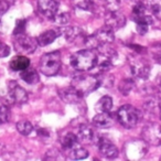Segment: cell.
I'll use <instances>...</instances> for the list:
<instances>
[{
    "label": "cell",
    "mask_w": 161,
    "mask_h": 161,
    "mask_svg": "<svg viewBox=\"0 0 161 161\" xmlns=\"http://www.w3.org/2000/svg\"><path fill=\"white\" fill-rule=\"evenodd\" d=\"M98 55L92 49L75 52L69 58V64L74 69L80 72L90 71L97 65Z\"/></svg>",
    "instance_id": "cell-1"
},
{
    "label": "cell",
    "mask_w": 161,
    "mask_h": 161,
    "mask_svg": "<svg viewBox=\"0 0 161 161\" xmlns=\"http://www.w3.org/2000/svg\"><path fill=\"white\" fill-rule=\"evenodd\" d=\"M0 101L6 106L22 105L28 102V93L17 82L12 80L6 90L0 93Z\"/></svg>",
    "instance_id": "cell-2"
},
{
    "label": "cell",
    "mask_w": 161,
    "mask_h": 161,
    "mask_svg": "<svg viewBox=\"0 0 161 161\" xmlns=\"http://www.w3.org/2000/svg\"><path fill=\"white\" fill-rule=\"evenodd\" d=\"M62 65L61 53L58 51L50 52L42 55L39 64V69L42 74L45 76H54L58 73Z\"/></svg>",
    "instance_id": "cell-3"
},
{
    "label": "cell",
    "mask_w": 161,
    "mask_h": 161,
    "mask_svg": "<svg viewBox=\"0 0 161 161\" xmlns=\"http://www.w3.org/2000/svg\"><path fill=\"white\" fill-rule=\"evenodd\" d=\"M114 30L108 28L105 25L104 28L99 29L95 33H93L90 36H85L84 40V44L88 47V49H99L101 47L106 44H109L114 41Z\"/></svg>",
    "instance_id": "cell-4"
},
{
    "label": "cell",
    "mask_w": 161,
    "mask_h": 161,
    "mask_svg": "<svg viewBox=\"0 0 161 161\" xmlns=\"http://www.w3.org/2000/svg\"><path fill=\"white\" fill-rule=\"evenodd\" d=\"M101 85V78L94 76H76L72 80V87L75 88L82 96L92 93Z\"/></svg>",
    "instance_id": "cell-5"
},
{
    "label": "cell",
    "mask_w": 161,
    "mask_h": 161,
    "mask_svg": "<svg viewBox=\"0 0 161 161\" xmlns=\"http://www.w3.org/2000/svg\"><path fill=\"white\" fill-rule=\"evenodd\" d=\"M120 125L125 128H134L138 124L139 112L131 105H124L118 109L116 115Z\"/></svg>",
    "instance_id": "cell-6"
},
{
    "label": "cell",
    "mask_w": 161,
    "mask_h": 161,
    "mask_svg": "<svg viewBox=\"0 0 161 161\" xmlns=\"http://www.w3.org/2000/svg\"><path fill=\"white\" fill-rule=\"evenodd\" d=\"M142 140L146 141V143L151 146H161V126L159 124H148L147 126L142 128L141 131Z\"/></svg>",
    "instance_id": "cell-7"
},
{
    "label": "cell",
    "mask_w": 161,
    "mask_h": 161,
    "mask_svg": "<svg viewBox=\"0 0 161 161\" xmlns=\"http://www.w3.org/2000/svg\"><path fill=\"white\" fill-rule=\"evenodd\" d=\"M17 39L14 40V49L17 52H20L23 54L33 53L38 47V40L32 36H27L25 33L16 36Z\"/></svg>",
    "instance_id": "cell-8"
},
{
    "label": "cell",
    "mask_w": 161,
    "mask_h": 161,
    "mask_svg": "<svg viewBox=\"0 0 161 161\" xmlns=\"http://www.w3.org/2000/svg\"><path fill=\"white\" fill-rule=\"evenodd\" d=\"M125 151L130 160H139L147 152L145 140H130L125 145Z\"/></svg>",
    "instance_id": "cell-9"
},
{
    "label": "cell",
    "mask_w": 161,
    "mask_h": 161,
    "mask_svg": "<svg viewBox=\"0 0 161 161\" xmlns=\"http://www.w3.org/2000/svg\"><path fill=\"white\" fill-rule=\"evenodd\" d=\"M130 69H131V73L135 77L146 80L149 76L151 67L147 61L141 60V58H135L130 63Z\"/></svg>",
    "instance_id": "cell-10"
},
{
    "label": "cell",
    "mask_w": 161,
    "mask_h": 161,
    "mask_svg": "<svg viewBox=\"0 0 161 161\" xmlns=\"http://www.w3.org/2000/svg\"><path fill=\"white\" fill-rule=\"evenodd\" d=\"M126 25V18L119 10L107 11L105 18V25L110 28L112 30H119Z\"/></svg>",
    "instance_id": "cell-11"
},
{
    "label": "cell",
    "mask_w": 161,
    "mask_h": 161,
    "mask_svg": "<svg viewBox=\"0 0 161 161\" xmlns=\"http://www.w3.org/2000/svg\"><path fill=\"white\" fill-rule=\"evenodd\" d=\"M97 145H98V149L101 153L107 159H115L118 156V149L117 147L109 140V139L105 138V137H99L97 140Z\"/></svg>",
    "instance_id": "cell-12"
},
{
    "label": "cell",
    "mask_w": 161,
    "mask_h": 161,
    "mask_svg": "<svg viewBox=\"0 0 161 161\" xmlns=\"http://www.w3.org/2000/svg\"><path fill=\"white\" fill-rule=\"evenodd\" d=\"M38 9L44 17L53 19L58 14V0H38Z\"/></svg>",
    "instance_id": "cell-13"
},
{
    "label": "cell",
    "mask_w": 161,
    "mask_h": 161,
    "mask_svg": "<svg viewBox=\"0 0 161 161\" xmlns=\"http://www.w3.org/2000/svg\"><path fill=\"white\" fill-rule=\"evenodd\" d=\"M115 117L109 112H103L97 114L93 118V124L98 128H109L114 125Z\"/></svg>",
    "instance_id": "cell-14"
},
{
    "label": "cell",
    "mask_w": 161,
    "mask_h": 161,
    "mask_svg": "<svg viewBox=\"0 0 161 161\" xmlns=\"http://www.w3.org/2000/svg\"><path fill=\"white\" fill-rule=\"evenodd\" d=\"M61 36V32H58V30H47V31L41 33L38 36V43L41 47H45V45L51 44L53 41L56 40L58 36Z\"/></svg>",
    "instance_id": "cell-15"
},
{
    "label": "cell",
    "mask_w": 161,
    "mask_h": 161,
    "mask_svg": "<svg viewBox=\"0 0 161 161\" xmlns=\"http://www.w3.org/2000/svg\"><path fill=\"white\" fill-rule=\"evenodd\" d=\"M30 66V60L23 55H18L10 61V69L14 72H21Z\"/></svg>",
    "instance_id": "cell-16"
},
{
    "label": "cell",
    "mask_w": 161,
    "mask_h": 161,
    "mask_svg": "<svg viewBox=\"0 0 161 161\" xmlns=\"http://www.w3.org/2000/svg\"><path fill=\"white\" fill-rule=\"evenodd\" d=\"M20 76L25 83L28 84H36L39 82V78H40L36 69L30 66L27 67L25 69H23V71H21Z\"/></svg>",
    "instance_id": "cell-17"
},
{
    "label": "cell",
    "mask_w": 161,
    "mask_h": 161,
    "mask_svg": "<svg viewBox=\"0 0 161 161\" xmlns=\"http://www.w3.org/2000/svg\"><path fill=\"white\" fill-rule=\"evenodd\" d=\"M60 95L62 97V99H64L66 103H76L82 98V95L73 87L66 88V90H63L60 92Z\"/></svg>",
    "instance_id": "cell-18"
},
{
    "label": "cell",
    "mask_w": 161,
    "mask_h": 161,
    "mask_svg": "<svg viewBox=\"0 0 161 161\" xmlns=\"http://www.w3.org/2000/svg\"><path fill=\"white\" fill-rule=\"evenodd\" d=\"M77 138L78 140L80 141H92L94 139V131L93 129L87 125H82L80 128H78V132H77Z\"/></svg>",
    "instance_id": "cell-19"
},
{
    "label": "cell",
    "mask_w": 161,
    "mask_h": 161,
    "mask_svg": "<svg viewBox=\"0 0 161 161\" xmlns=\"http://www.w3.org/2000/svg\"><path fill=\"white\" fill-rule=\"evenodd\" d=\"M84 36V32L83 30L78 27H71L65 31V38L69 42H75L78 39L83 38Z\"/></svg>",
    "instance_id": "cell-20"
},
{
    "label": "cell",
    "mask_w": 161,
    "mask_h": 161,
    "mask_svg": "<svg viewBox=\"0 0 161 161\" xmlns=\"http://www.w3.org/2000/svg\"><path fill=\"white\" fill-rule=\"evenodd\" d=\"M113 107V99L109 96H103L98 102L96 103V108L97 112L103 113V112H109Z\"/></svg>",
    "instance_id": "cell-21"
},
{
    "label": "cell",
    "mask_w": 161,
    "mask_h": 161,
    "mask_svg": "<svg viewBox=\"0 0 161 161\" xmlns=\"http://www.w3.org/2000/svg\"><path fill=\"white\" fill-rule=\"evenodd\" d=\"M134 86H135L134 80H130V78H124V80H120V83H119L118 90L123 95H128L130 92H131Z\"/></svg>",
    "instance_id": "cell-22"
},
{
    "label": "cell",
    "mask_w": 161,
    "mask_h": 161,
    "mask_svg": "<svg viewBox=\"0 0 161 161\" xmlns=\"http://www.w3.org/2000/svg\"><path fill=\"white\" fill-rule=\"evenodd\" d=\"M78 141V138L76 135L72 134V132H69L66 134L62 139V147L64 149H72L74 146L76 145V142Z\"/></svg>",
    "instance_id": "cell-23"
},
{
    "label": "cell",
    "mask_w": 161,
    "mask_h": 161,
    "mask_svg": "<svg viewBox=\"0 0 161 161\" xmlns=\"http://www.w3.org/2000/svg\"><path fill=\"white\" fill-rule=\"evenodd\" d=\"M69 1L74 7L80 10H85V11L92 10V8L94 7L93 0H69Z\"/></svg>",
    "instance_id": "cell-24"
},
{
    "label": "cell",
    "mask_w": 161,
    "mask_h": 161,
    "mask_svg": "<svg viewBox=\"0 0 161 161\" xmlns=\"http://www.w3.org/2000/svg\"><path fill=\"white\" fill-rule=\"evenodd\" d=\"M17 130L19 131V134L23 135V136H28L33 130V126L29 120H21L17 124Z\"/></svg>",
    "instance_id": "cell-25"
},
{
    "label": "cell",
    "mask_w": 161,
    "mask_h": 161,
    "mask_svg": "<svg viewBox=\"0 0 161 161\" xmlns=\"http://www.w3.org/2000/svg\"><path fill=\"white\" fill-rule=\"evenodd\" d=\"M71 157L74 160H84L88 157V151L83 147H77L72 151Z\"/></svg>",
    "instance_id": "cell-26"
},
{
    "label": "cell",
    "mask_w": 161,
    "mask_h": 161,
    "mask_svg": "<svg viewBox=\"0 0 161 161\" xmlns=\"http://www.w3.org/2000/svg\"><path fill=\"white\" fill-rule=\"evenodd\" d=\"M149 10H150V12H151L152 17H154V18L161 20V6H160V3H156V1L152 0L151 3H149Z\"/></svg>",
    "instance_id": "cell-27"
},
{
    "label": "cell",
    "mask_w": 161,
    "mask_h": 161,
    "mask_svg": "<svg viewBox=\"0 0 161 161\" xmlns=\"http://www.w3.org/2000/svg\"><path fill=\"white\" fill-rule=\"evenodd\" d=\"M10 118V110L9 107L6 105H0V125L6 124Z\"/></svg>",
    "instance_id": "cell-28"
},
{
    "label": "cell",
    "mask_w": 161,
    "mask_h": 161,
    "mask_svg": "<svg viewBox=\"0 0 161 161\" xmlns=\"http://www.w3.org/2000/svg\"><path fill=\"white\" fill-rule=\"evenodd\" d=\"M69 14L64 12V14H55L53 18V21L58 25H64L69 22Z\"/></svg>",
    "instance_id": "cell-29"
},
{
    "label": "cell",
    "mask_w": 161,
    "mask_h": 161,
    "mask_svg": "<svg viewBox=\"0 0 161 161\" xmlns=\"http://www.w3.org/2000/svg\"><path fill=\"white\" fill-rule=\"evenodd\" d=\"M25 25H27V20L25 19H20V20L17 21L16 28H14V36H19V34H22L25 32Z\"/></svg>",
    "instance_id": "cell-30"
},
{
    "label": "cell",
    "mask_w": 161,
    "mask_h": 161,
    "mask_svg": "<svg viewBox=\"0 0 161 161\" xmlns=\"http://www.w3.org/2000/svg\"><path fill=\"white\" fill-rule=\"evenodd\" d=\"M14 0H0V16L5 14L14 5Z\"/></svg>",
    "instance_id": "cell-31"
},
{
    "label": "cell",
    "mask_w": 161,
    "mask_h": 161,
    "mask_svg": "<svg viewBox=\"0 0 161 161\" xmlns=\"http://www.w3.org/2000/svg\"><path fill=\"white\" fill-rule=\"evenodd\" d=\"M150 54H151V56L154 58L156 61H159L160 62L161 61V44H153L151 47V50H150Z\"/></svg>",
    "instance_id": "cell-32"
},
{
    "label": "cell",
    "mask_w": 161,
    "mask_h": 161,
    "mask_svg": "<svg viewBox=\"0 0 161 161\" xmlns=\"http://www.w3.org/2000/svg\"><path fill=\"white\" fill-rule=\"evenodd\" d=\"M147 14V7L143 3H137L134 8H132V16H141V14Z\"/></svg>",
    "instance_id": "cell-33"
},
{
    "label": "cell",
    "mask_w": 161,
    "mask_h": 161,
    "mask_svg": "<svg viewBox=\"0 0 161 161\" xmlns=\"http://www.w3.org/2000/svg\"><path fill=\"white\" fill-rule=\"evenodd\" d=\"M10 54V47L6 43H1L0 45V58H6Z\"/></svg>",
    "instance_id": "cell-34"
},
{
    "label": "cell",
    "mask_w": 161,
    "mask_h": 161,
    "mask_svg": "<svg viewBox=\"0 0 161 161\" xmlns=\"http://www.w3.org/2000/svg\"><path fill=\"white\" fill-rule=\"evenodd\" d=\"M157 84H158V90H159V92L161 93V76H159V77H158Z\"/></svg>",
    "instance_id": "cell-35"
},
{
    "label": "cell",
    "mask_w": 161,
    "mask_h": 161,
    "mask_svg": "<svg viewBox=\"0 0 161 161\" xmlns=\"http://www.w3.org/2000/svg\"><path fill=\"white\" fill-rule=\"evenodd\" d=\"M159 115H160V118H161V108H160V110H159Z\"/></svg>",
    "instance_id": "cell-36"
},
{
    "label": "cell",
    "mask_w": 161,
    "mask_h": 161,
    "mask_svg": "<svg viewBox=\"0 0 161 161\" xmlns=\"http://www.w3.org/2000/svg\"><path fill=\"white\" fill-rule=\"evenodd\" d=\"M1 43H3V42H1V41H0V45H1Z\"/></svg>",
    "instance_id": "cell-37"
}]
</instances>
